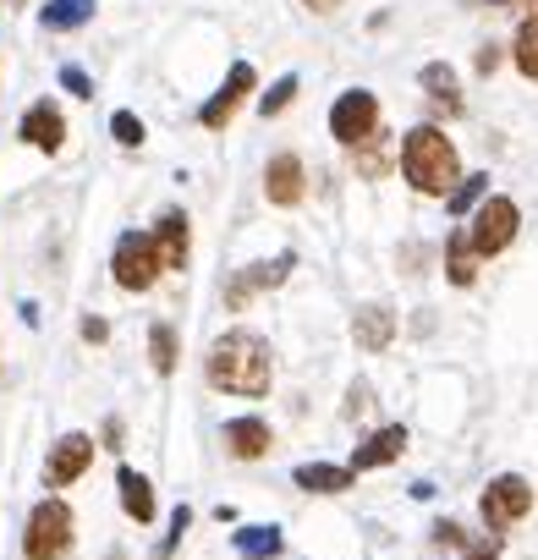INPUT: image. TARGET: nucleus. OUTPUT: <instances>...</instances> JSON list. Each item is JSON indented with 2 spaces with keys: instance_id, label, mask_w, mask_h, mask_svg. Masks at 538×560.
I'll list each match as a JSON object with an SVG mask.
<instances>
[{
  "instance_id": "1",
  "label": "nucleus",
  "mask_w": 538,
  "mask_h": 560,
  "mask_svg": "<svg viewBox=\"0 0 538 560\" xmlns=\"http://www.w3.org/2000/svg\"><path fill=\"white\" fill-rule=\"evenodd\" d=\"M203 374L214 390H231V396H264L269 380H276V352H269L264 336L253 330H225L209 358H203Z\"/></svg>"
},
{
  "instance_id": "2",
  "label": "nucleus",
  "mask_w": 538,
  "mask_h": 560,
  "mask_svg": "<svg viewBox=\"0 0 538 560\" xmlns=\"http://www.w3.org/2000/svg\"><path fill=\"white\" fill-rule=\"evenodd\" d=\"M401 171H407V182H412L423 198H451L456 182H461L456 143H451L440 127H412V132L401 138Z\"/></svg>"
},
{
  "instance_id": "3",
  "label": "nucleus",
  "mask_w": 538,
  "mask_h": 560,
  "mask_svg": "<svg viewBox=\"0 0 538 560\" xmlns=\"http://www.w3.org/2000/svg\"><path fill=\"white\" fill-rule=\"evenodd\" d=\"M72 505L61 500V494H50V500H39L34 511H28V527H23V555L28 560H67V549H72Z\"/></svg>"
},
{
  "instance_id": "4",
  "label": "nucleus",
  "mask_w": 538,
  "mask_h": 560,
  "mask_svg": "<svg viewBox=\"0 0 538 560\" xmlns=\"http://www.w3.org/2000/svg\"><path fill=\"white\" fill-rule=\"evenodd\" d=\"M516 225H522V209H516L511 198H483V203L472 209V220H467L461 242H467V253H472V258H494V253H505V247H511Z\"/></svg>"
},
{
  "instance_id": "5",
  "label": "nucleus",
  "mask_w": 538,
  "mask_h": 560,
  "mask_svg": "<svg viewBox=\"0 0 538 560\" xmlns=\"http://www.w3.org/2000/svg\"><path fill=\"white\" fill-rule=\"evenodd\" d=\"M110 275L121 292H149L154 280L165 275L160 269V253H154V236L149 231H121L116 236V253H110Z\"/></svg>"
},
{
  "instance_id": "6",
  "label": "nucleus",
  "mask_w": 538,
  "mask_h": 560,
  "mask_svg": "<svg viewBox=\"0 0 538 560\" xmlns=\"http://www.w3.org/2000/svg\"><path fill=\"white\" fill-rule=\"evenodd\" d=\"M374 132H379V100H374L369 89H347V94L330 105V138L347 143V149H358V143H369Z\"/></svg>"
},
{
  "instance_id": "7",
  "label": "nucleus",
  "mask_w": 538,
  "mask_h": 560,
  "mask_svg": "<svg viewBox=\"0 0 538 560\" xmlns=\"http://www.w3.org/2000/svg\"><path fill=\"white\" fill-rule=\"evenodd\" d=\"M478 511H483L489 527H511V522H522V516L533 511V483L516 478V472H500V478H489Z\"/></svg>"
},
{
  "instance_id": "8",
  "label": "nucleus",
  "mask_w": 538,
  "mask_h": 560,
  "mask_svg": "<svg viewBox=\"0 0 538 560\" xmlns=\"http://www.w3.org/2000/svg\"><path fill=\"white\" fill-rule=\"evenodd\" d=\"M253 83H258V72H253L247 61H236V67L225 72V83H220V89H214V94H209V100L198 105V121H203L209 132H220V127H231V116L242 110V100L253 94Z\"/></svg>"
},
{
  "instance_id": "9",
  "label": "nucleus",
  "mask_w": 538,
  "mask_h": 560,
  "mask_svg": "<svg viewBox=\"0 0 538 560\" xmlns=\"http://www.w3.org/2000/svg\"><path fill=\"white\" fill-rule=\"evenodd\" d=\"M292 264H297V253H276V258H264V264H247L242 275H231V287H225V308H247L258 292H269V287H281V280L292 275Z\"/></svg>"
},
{
  "instance_id": "10",
  "label": "nucleus",
  "mask_w": 538,
  "mask_h": 560,
  "mask_svg": "<svg viewBox=\"0 0 538 560\" xmlns=\"http://www.w3.org/2000/svg\"><path fill=\"white\" fill-rule=\"evenodd\" d=\"M94 434H61L56 445H50V462H45V483L50 489H67V483H78L89 467H94Z\"/></svg>"
},
{
  "instance_id": "11",
  "label": "nucleus",
  "mask_w": 538,
  "mask_h": 560,
  "mask_svg": "<svg viewBox=\"0 0 538 560\" xmlns=\"http://www.w3.org/2000/svg\"><path fill=\"white\" fill-rule=\"evenodd\" d=\"M154 253H160V269H187V253H192V220L182 209H160L154 220Z\"/></svg>"
},
{
  "instance_id": "12",
  "label": "nucleus",
  "mask_w": 538,
  "mask_h": 560,
  "mask_svg": "<svg viewBox=\"0 0 538 560\" xmlns=\"http://www.w3.org/2000/svg\"><path fill=\"white\" fill-rule=\"evenodd\" d=\"M303 192H308V171H303L297 154H276V160L264 165V198L276 203V209L303 203Z\"/></svg>"
},
{
  "instance_id": "13",
  "label": "nucleus",
  "mask_w": 538,
  "mask_h": 560,
  "mask_svg": "<svg viewBox=\"0 0 538 560\" xmlns=\"http://www.w3.org/2000/svg\"><path fill=\"white\" fill-rule=\"evenodd\" d=\"M17 138H23L28 149H39V154H56V149L67 143V116H61L50 100H39V105H28V110H23Z\"/></svg>"
},
{
  "instance_id": "14",
  "label": "nucleus",
  "mask_w": 538,
  "mask_h": 560,
  "mask_svg": "<svg viewBox=\"0 0 538 560\" xmlns=\"http://www.w3.org/2000/svg\"><path fill=\"white\" fill-rule=\"evenodd\" d=\"M401 451H407V429L401 423H385V429H374L358 451H352V472H374V467H390V462H401Z\"/></svg>"
},
{
  "instance_id": "15",
  "label": "nucleus",
  "mask_w": 538,
  "mask_h": 560,
  "mask_svg": "<svg viewBox=\"0 0 538 560\" xmlns=\"http://www.w3.org/2000/svg\"><path fill=\"white\" fill-rule=\"evenodd\" d=\"M269 445H276V434H269L264 418H231L225 423V451L236 462H258V456H269Z\"/></svg>"
},
{
  "instance_id": "16",
  "label": "nucleus",
  "mask_w": 538,
  "mask_h": 560,
  "mask_svg": "<svg viewBox=\"0 0 538 560\" xmlns=\"http://www.w3.org/2000/svg\"><path fill=\"white\" fill-rule=\"evenodd\" d=\"M390 336H396V314H390L385 303L358 308V319H352V341H358L363 352H385V347H390Z\"/></svg>"
},
{
  "instance_id": "17",
  "label": "nucleus",
  "mask_w": 538,
  "mask_h": 560,
  "mask_svg": "<svg viewBox=\"0 0 538 560\" xmlns=\"http://www.w3.org/2000/svg\"><path fill=\"white\" fill-rule=\"evenodd\" d=\"M292 483L308 489V494H341V489L358 483V472H352V467H330V462H303V467L292 472Z\"/></svg>"
},
{
  "instance_id": "18",
  "label": "nucleus",
  "mask_w": 538,
  "mask_h": 560,
  "mask_svg": "<svg viewBox=\"0 0 538 560\" xmlns=\"http://www.w3.org/2000/svg\"><path fill=\"white\" fill-rule=\"evenodd\" d=\"M116 489H121V511H127L138 527H149V522H154V483H149L143 472L121 467V472H116Z\"/></svg>"
},
{
  "instance_id": "19",
  "label": "nucleus",
  "mask_w": 538,
  "mask_h": 560,
  "mask_svg": "<svg viewBox=\"0 0 538 560\" xmlns=\"http://www.w3.org/2000/svg\"><path fill=\"white\" fill-rule=\"evenodd\" d=\"M231 544H236V555H242V560H276V555L286 549L281 527H264V522L236 527V533H231Z\"/></svg>"
},
{
  "instance_id": "20",
  "label": "nucleus",
  "mask_w": 538,
  "mask_h": 560,
  "mask_svg": "<svg viewBox=\"0 0 538 560\" xmlns=\"http://www.w3.org/2000/svg\"><path fill=\"white\" fill-rule=\"evenodd\" d=\"M418 83L429 89V100H434L445 116H461V83H456V72H451L445 61H429V67L418 72Z\"/></svg>"
},
{
  "instance_id": "21",
  "label": "nucleus",
  "mask_w": 538,
  "mask_h": 560,
  "mask_svg": "<svg viewBox=\"0 0 538 560\" xmlns=\"http://www.w3.org/2000/svg\"><path fill=\"white\" fill-rule=\"evenodd\" d=\"M83 23H94V0H50L39 12V28H50V34H72Z\"/></svg>"
},
{
  "instance_id": "22",
  "label": "nucleus",
  "mask_w": 538,
  "mask_h": 560,
  "mask_svg": "<svg viewBox=\"0 0 538 560\" xmlns=\"http://www.w3.org/2000/svg\"><path fill=\"white\" fill-rule=\"evenodd\" d=\"M390 154H396L390 132H374L369 143H358V149H352V160H358V171H363V176H385V171H390Z\"/></svg>"
},
{
  "instance_id": "23",
  "label": "nucleus",
  "mask_w": 538,
  "mask_h": 560,
  "mask_svg": "<svg viewBox=\"0 0 538 560\" xmlns=\"http://www.w3.org/2000/svg\"><path fill=\"white\" fill-rule=\"evenodd\" d=\"M483 198H489V171H472V176H461V182H456V192L445 198V209L461 220V214H472Z\"/></svg>"
},
{
  "instance_id": "24",
  "label": "nucleus",
  "mask_w": 538,
  "mask_h": 560,
  "mask_svg": "<svg viewBox=\"0 0 538 560\" xmlns=\"http://www.w3.org/2000/svg\"><path fill=\"white\" fill-rule=\"evenodd\" d=\"M511 61L522 78H538V12L516 28V45H511Z\"/></svg>"
},
{
  "instance_id": "25",
  "label": "nucleus",
  "mask_w": 538,
  "mask_h": 560,
  "mask_svg": "<svg viewBox=\"0 0 538 560\" xmlns=\"http://www.w3.org/2000/svg\"><path fill=\"white\" fill-rule=\"evenodd\" d=\"M176 358H182V352H176V330L160 319V325L149 330V363H154V374H176Z\"/></svg>"
},
{
  "instance_id": "26",
  "label": "nucleus",
  "mask_w": 538,
  "mask_h": 560,
  "mask_svg": "<svg viewBox=\"0 0 538 560\" xmlns=\"http://www.w3.org/2000/svg\"><path fill=\"white\" fill-rule=\"evenodd\" d=\"M445 269H451V287H472V280H478V258L467 253L461 236H451V247H445Z\"/></svg>"
},
{
  "instance_id": "27",
  "label": "nucleus",
  "mask_w": 538,
  "mask_h": 560,
  "mask_svg": "<svg viewBox=\"0 0 538 560\" xmlns=\"http://www.w3.org/2000/svg\"><path fill=\"white\" fill-rule=\"evenodd\" d=\"M292 100H297V78L286 72V78H281L276 89H269V94H258V116H281Z\"/></svg>"
},
{
  "instance_id": "28",
  "label": "nucleus",
  "mask_w": 538,
  "mask_h": 560,
  "mask_svg": "<svg viewBox=\"0 0 538 560\" xmlns=\"http://www.w3.org/2000/svg\"><path fill=\"white\" fill-rule=\"evenodd\" d=\"M187 527H192V505H187V500H182V505H176V511H171V533H165V538H160V549H154V560H171V555H176V544H182V533H187Z\"/></svg>"
},
{
  "instance_id": "29",
  "label": "nucleus",
  "mask_w": 538,
  "mask_h": 560,
  "mask_svg": "<svg viewBox=\"0 0 538 560\" xmlns=\"http://www.w3.org/2000/svg\"><path fill=\"white\" fill-rule=\"evenodd\" d=\"M110 138H116L121 149H138V143H143V121H138L132 110H116V116H110Z\"/></svg>"
},
{
  "instance_id": "30",
  "label": "nucleus",
  "mask_w": 538,
  "mask_h": 560,
  "mask_svg": "<svg viewBox=\"0 0 538 560\" xmlns=\"http://www.w3.org/2000/svg\"><path fill=\"white\" fill-rule=\"evenodd\" d=\"M61 89L78 94V100H94V78H89L83 67H61Z\"/></svg>"
},
{
  "instance_id": "31",
  "label": "nucleus",
  "mask_w": 538,
  "mask_h": 560,
  "mask_svg": "<svg viewBox=\"0 0 538 560\" xmlns=\"http://www.w3.org/2000/svg\"><path fill=\"white\" fill-rule=\"evenodd\" d=\"M434 544H451V549H467V544H472V533H467V527H456V522H434Z\"/></svg>"
},
{
  "instance_id": "32",
  "label": "nucleus",
  "mask_w": 538,
  "mask_h": 560,
  "mask_svg": "<svg viewBox=\"0 0 538 560\" xmlns=\"http://www.w3.org/2000/svg\"><path fill=\"white\" fill-rule=\"evenodd\" d=\"M494 67H500V50H494V45H483V50H478V72H483V78H489V72H494Z\"/></svg>"
},
{
  "instance_id": "33",
  "label": "nucleus",
  "mask_w": 538,
  "mask_h": 560,
  "mask_svg": "<svg viewBox=\"0 0 538 560\" xmlns=\"http://www.w3.org/2000/svg\"><path fill=\"white\" fill-rule=\"evenodd\" d=\"M105 336H110L105 319H83V341H105Z\"/></svg>"
},
{
  "instance_id": "34",
  "label": "nucleus",
  "mask_w": 538,
  "mask_h": 560,
  "mask_svg": "<svg viewBox=\"0 0 538 560\" xmlns=\"http://www.w3.org/2000/svg\"><path fill=\"white\" fill-rule=\"evenodd\" d=\"M303 7H308V12H319V18H330V12L341 7V0H303Z\"/></svg>"
},
{
  "instance_id": "35",
  "label": "nucleus",
  "mask_w": 538,
  "mask_h": 560,
  "mask_svg": "<svg viewBox=\"0 0 538 560\" xmlns=\"http://www.w3.org/2000/svg\"><path fill=\"white\" fill-rule=\"evenodd\" d=\"M489 7H505V0H489Z\"/></svg>"
},
{
  "instance_id": "36",
  "label": "nucleus",
  "mask_w": 538,
  "mask_h": 560,
  "mask_svg": "<svg viewBox=\"0 0 538 560\" xmlns=\"http://www.w3.org/2000/svg\"><path fill=\"white\" fill-rule=\"evenodd\" d=\"M533 12H538V7H533Z\"/></svg>"
}]
</instances>
